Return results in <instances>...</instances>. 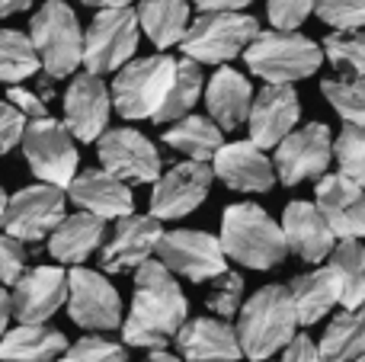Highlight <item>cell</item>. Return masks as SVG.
<instances>
[{"instance_id": "cell-1", "label": "cell", "mask_w": 365, "mask_h": 362, "mask_svg": "<svg viewBox=\"0 0 365 362\" xmlns=\"http://www.w3.org/2000/svg\"><path fill=\"white\" fill-rule=\"evenodd\" d=\"M186 318H189V301L182 295L177 276L154 257L138 263L135 267L132 308H128V318L119 327L125 346H141V350L167 346L177 337V331Z\"/></svg>"}, {"instance_id": "cell-2", "label": "cell", "mask_w": 365, "mask_h": 362, "mask_svg": "<svg viewBox=\"0 0 365 362\" xmlns=\"http://www.w3.org/2000/svg\"><path fill=\"white\" fill-rule=\"evenodd\" d=\"M221 250L247 269H272L289 257L285 231L257 202H234L221 215Z\"/></svg>"}, {"instance_id": "cell-3", "label": "cell", "mask_w": 365, "mask_h": 362, "mask_svg": "<svg viewBox=\"0 0 365 362\" xmlns=\"http://www.w3.org/2000/svg\"><path fill=\"white\" fill-rule=\"evenodd\" d=\"M237 337L247 359H269L295 337L298 318L292 305L289 286H263L240 305Z\"/></svg>"}, {"instance_id": "cell-4", "label": "cell", "mask_w": 365, "mask_h": 362, "mask_svg": "<svg viewBox=\"0 0 365 362\" xmlns=\"http://www.w3.org/2000/svg\"><path fill=\"white\" fill-rule=\"evenodd\" d=\"M247 71L266 83H298L317 74L324 64V45L302 36L298 29H259L244 48Z\"/></svg>"}, {"instance_id": "cell-5", "label": "cell", "mask_w": 365, "mask_h": 362, "mask_svg": "<svg viewBox=\"0 0 365 362\" xmlns=\"http://www.w3.org/2000/svg\"><path fill=\"white\" fill-rule=\"evenodd\" d=\"M259 32V23L250 13L240 10H202L189 19L186 32L180 38V48L186 58L199 64H227L231 58L244 55V48Z\"/></svg>"}, {"instance_id": "cell-6", "label": "cell", "mask_w": 365, "mask_h": 362, "mask_svg": "<svg viewBox=\"0 0 365 362\" xmlns=\"http://www.w3.org/2000/svg\"><path fill=\"white\" fill-rule=\"evenodd\" d=\"M29 38L42 71L51 77H71L83 64V29L74 6L64 0H45L29 19Z\"/></svg>"}, {"instance_id": "cell-7", "label": "cell", "mask_w": 365, "mask_h": 362, "mask_svg": "<svg viewBox=\"0 0 365 362\" xmlns=\"http://www.w3.org/2000/svg\"><path fill=\"white\" fill-rule=\"evenodd\" d=\"M173 74H177V58H170L167 51L125 61L115 71L113 90H109L113 109L128 122L154 119V113L160 109L173 83Z\"/></svg>"}, {"instance_id": "cell-8", "label": "cell", "mask_w": 365, "mask_h": 362, "mask_svg": "<svg viewBox=\"0 0 365 362\" xmlns=\"http://www.w3.org/2000/svg\"><path fill=\"white\" fill-rule=\"evenodd\" d=\"M141 42V23L132 6L96 10L83 32V68L93 74H113L132 61Z\"/></svg>"}, {"instance_id": "cell-9", "label": "cell", "mask_w": 365, "mask_h": 362, "mask_svg": "<svg viewBox=\"0 0 365 362\" xmlns=\"http://www.w3.org/2000/svg\"><path fill=\"white\" fill-rule=\"evenodd\" d=\"M23 154L29 160L32 173L42 183H55V186H68L77 173L81 154L74 148V135L64 122L42 115V119H29L23 128Z\"/></svg>"}, {"instance_id": "cell-10", "label": "cell", "mask_w": 365, "mask_h": 362, "mask_svg": "<svg viewBox=\"0 0 365 362\" xmlns=\"http://www.w3.org/2000/svg\"><path fill=\"white\" fill-rule=\"evenodd\" d=\"M334 160V132L324 122H308L302 128H292L276 145V180L282 186H302L304 180H317L327 173Z\"/></svg>"}, {"instance_id": "cell-11", "label": "cell", "mask_w": 365, "mask_h": 362, "mask_svg": "<svg viewBox=\"0 0 365 362\" xmlns=\"http://www.w3.org/2000/svg\"><path fill=\"white\" fill-rule=\"evenodd\" d=\"M64 205H68V192L55 183H42L38 180L36 186H23L19 192L6 196L0 228L26 244H38L64 218Z\"/></svg>"}, {"instance_id": "cell-12", "label": "cell", "mask_w": 365, "mask_h": 362, "mask_svg": "<svg viewBox=\"0 0 365 362\" xmlns=\"http://www.w3.org/2000/svg\"><path fill=\"white\" fill-rule=\"evenodd\" d=\"M154 254L173 276H182L189 282H208L227 269V254L221 250L218 237L208 231H164Z\"/></svg>"}, {"instance_id": "cell-13", "label": "cell", "mask_w": 365, "mask_h": 362, "mask_svg": "<svg viewBox=\"0 0 365 362\" xmlns=\"http://www.w3.org/2000/svg\"><path fill=\"white\" fill-rule=\"evenodd\" d=\"M68 308L71 321L83 331H115L122 327V295L113 282L96 269H83L77 263L68 273Z\"/></svg>"}, {"instance_id": "cell-14", "label": "cell", "mask_w": 365, "mask_h": 362, "mask_svg": "<svg viewBox=\"0 0 365 362\" xmlns=\"http://www.w3.org/2000/svg\"><path fill=\"white\" fill-rule=\"evenodd\" d=\"M215 183V170L208 160H182L154 180L151 190V215L160 222H177L199 209L208 199Z\"/></svg>"}, {"instance_id": "cell-15", "label": "cell", "mask_w": 365, "mask_h": 362, "mask_svg": "<svg viewBox=\"0 0 365 362\" xmlns=\"http://www.w3.org/2000/svg\"><path fill=\"white\" fill-rule=\"evenodd\" d=\"M96 154L100 164L109 173H115L119 180L132 186L154 183L160 177V154L154 148V141L148 135H141L138 128H106L96 138Z\"/></svg>"}, {"instance_id": "cell-16", "label": "cell", "mask_w": 365, "mask_h": 362, "mask_svg": "<svg viewBox=\"0 0 365 362\" xmlns=\"http://www.w3.org/2000/svg\"><path fill=\"white\" fill-rule=\"evenodd\" d=\"M160 234H164V224L154 215H135V212H128V215L115 218L113 234L103 237V244H100L103 273H125V269H135L138 263H145L158 250Z\"/></svg>"}, {"instance_id": "cell-17", "label": "cell", "mask_w": 365, "mask_h": 362, "mask_svg": "<svg viewBox=\"0 0 365 362\" xmlns=\"http://www.w3.org/2000/svg\"><path fill=\"white\" fill-rule=\"evenodd\" d=\"M68 301V273L61 267H32L13 282L10 311L19 324H42Z\"/></svg>"}, {"instance_id": "cell-18", "label": "cell", "mask_w": 365, "mask_h": 362, "mask_svg": "<svg viewBox=\"0 0 365 362\" xmlns=\"http://www.w3.org/2000/svg\"><path fill=\"white\" fill-rule=\"evenodd\" d=\"M113 113V93L103 83V74L83 71L64 90V125L77 141H96L109 125Z\"/></svg>"}, {"instance_id": "cell-19", "label": "cell", "mask_w": 365, "mask_h": 362, "mask_svg": "<svg viewBox=\"0 0 365 362\" xmlns=\"http://www.w3.org/2000/svg\"><path fill=\"white\" fill-rule=\"evenodd\" d=\"M212 170L227 190L259 196L276 186V167L257 141H231L221 145L212 157Z\"/></svg>"}, {"instance_id": "cell-20", "label": "cell", "mask_w": 365, "mask_h": 362, "mask_svg": "<svg viewBox=\"0 0 365 362\" xmlns=\"http://www.w3.org/2000/svg\"><path fill=\"white\" fill-rule=\"evenodd\" d=\"M302 119V100L292 83H266L259 93H253L247 128L250 141L259 148H276Z\"/></svg>"}, {"instance_id": "cell-21", "label": "cell", "mask_w": 365, "mask_h": 362, "mask_svg": "<svg viewBox=\"0 0 365 362\" xmlns=\"http://www.w3.org/2000/svg\"><path fill=\"white\" fill-rule=\"evenodd\" d=\"M314 205L340 237H365V186L346 173H324L314 186Z\"/></svg>"}, {"instance_id": "cell-22", "label": "cell", "mask_w": 365, "mask_h": 362, "mask_svg": "<svg viewBox=\"0 0 365 362\" xmlns=\"http://www.w3.org/2000/svg\"><path fill=\"white\" fill-rule=\"evenodd\" d=\"M173 340H177L180 359L189 362H237L244 356L237 327L227 324V318H218V314L192 321L186 318Z\"/></svg>"}, {"instance_id": "cell-23", "label": "cell", "mask_w": 365, "mask_h": 362, "mask_svg": "<svg viewBox=\"0 0 365 362\" xmlns=\"http://www.w3.org/2000/svg\"><path fill=\"white\" fill-rule=\"evenodd\" d=\"M68 199L83 212H93V215L115 222V218L135 212V196H132V183L119 180L115 173L103 170H83L74 173L68 186H64Z\"/></svg>"}, {"instance_id": "cell-24", "label": "cell", "mask_w": 365, "mask_h": 362, "mask_svg": "<svg viewBox=\"0 0 365 362\" xmlns=\"http://www.w3.org/2000/svg\"><path fill=\"white\" fill-rule=\"evenodd\" d=\"M279 224L285 231L289 250L304 263H324L336 244V234L327 224V218L317 212L314 202H304V199H292Z\"/></svg>"}, {"instance_id": "cell-25", "label": "cell", "mask_w": 365, "mask_h": 362, "mask_svg": "<svg viewBox=\"0 0 365 362\" xmlns=\"http://www.w3.org/2000/svg\"><path fill=\"white\" fill-rule=\"evenodd\" d=\"M205 96V109L225 132H237L240 125H247L250 115V103H253V83L247 74L218 64V71L212 74V81L202 90Z\"/></svg>"}, {"instance_id": "cell-26", "label": "cell", "mask_w": 365, "mask_h": 362, "mask_svg": "<svg viewBox=\"0 0 365 362\" xmlns=\"http://www.w3.org/2000/svg\"><path fill=\"white\" fill-rule=\"evenodd\" d=\"M103 237H106V218L93 215V212H74L64 215L61 222L51 228L48 234V254L64 267H77V263L90 260L100 250Z\"/></svg>"}, {"instance_id": "cell-27", "label": "cell", "mask_w": 365, "mask_h": 362, "mask_svg": "<svg viewBox=\"0 0 365 362\" xmlns=\"http://www.w3.org/2000/svg\"><path fill=\"white\" fill-rule=\"evenodd\" d=\"M289 295H292V305H295L298 327L317 324V321H324L340 305V289H336V279L327 267L295 276L289 286Z\"/></svg>"}, {"instance_id": "cell-28", "label": "cell", "mask_w": 365, "mask_h": 362, "mask_svg": "<svg viewBox=\"0 0 365 362\" xmlns=\"http://www.w3.org/2000/svg\"><path fill=\"white\" fill-rule=\"evenodd\" d=\"M68 337L55 327L42 324H19L0 337V359L10 362H48L64 356Z\"/></svg>"}, {"instance_id": "cell-29", "label": "cell", "mask_w": 365, "mask_h": 362, "mask_svg": "<svg viewBox=\"0 0 365 362\" xmlns=\"http://www.w3.org/2000/svg\"><path fill=\"white\" fill-rule=\"evenodd\" d=\"M164 145L189 160H212L215 151L225 145V128L215 119L186 113L173 119V125L164 132Z\"/></svg>"}, {"instance_id": "cell-30", "label": "cell", "mask_w": 365, "mask_h": 362, "mask_svg": "<svg viewBox=\"0 0 365 362\" xmlns=\"http://www.w3.org/2000/svg\"><path fill=\"white\" fill-rule=\"evenodd\" d=\"M327 269L336 279L343 308L365 305V247L359 237H340L327 257Z\"/></svg>"}, {"instance_id": "cell-31", "label": "cell", "mask_w": 365, "mask_h": 362, "mask_svg": "<svg viewBox=\"0 0 365 362\" xmlns=\"http://www.w3.org/2000/svg\"><path fill=\"white\" fill-rule=\"evenodd\" d=\"M138 23L141 32L167 51L170 45H180L182 32L189 26V0H138Z\"/></svg>"}, {"instance_id": "cell-32", "label": "cell", "mask_w": 365, "mask_h": 362, "mask_svg": "<svg viewBox=\"0 0 365 362\" xmlns=\"http://www.w3.org/2000/svg\"><path fill=\"white\" fill-rule=\"evenodd\" d=\"M365 353V305L343 308L340 314H334L321 337V359L346 362L359 359Z\"/></svg>"}, {"instance_id": "cell-33", "label": "cell", "mask_w": 365, "mask_h": 362, "mask_svg": "<svg viewBox=\"0 0 365 362\" xmlns=\"http://www.w3.org/2000/svg\"><path fill=\"white\" fill-rule=\"evenodd\" d=\"M202 90H205V74H202V64L182 55L177 61V74H173L170 90H167L160 109L154 113V122H158V125H164V122H173V119H180V115L192 113V106L202 100Z\"/></svg>"}, {"instance_id": "cell-34", "label": "cell", "mask_w": 365, "mask_h": 362, "mask_svg": "<svg viewBox=\"0 0 365 362\" xmlns=\"http://www.w3.org/2000/svg\"><path fill=\"white\" fill-rule=\"evenodd\" d=\"M42 71L29 32L0 29V83H23Z\"/></svg>"}, {"instance_id": "cell-35", "label": "cell", "mask_w": 365, "mask_h": 362, "mask_svg": "<svg viewBox=\"0 0 365 362\" xmlns=\"http://www.w3.org/2000/svg\"><path fill=\"white\" fill-rule=\"evenodd\" d=\"M321 93L343 122L365 125V74H343L321 81Z\"/></svg>"}, {"instance_id": "cell-36", "label": "cell", "mask_w": 365, "mask_h": 362, "mask_svg": "<svg viewBox=\"0 0 365 362\" xmlns=\"http://www.w3.org/2000/svg\"><path fill=\"white\" fill-rule=\"evenodd\" d=\"M321 45H324V58L340 74H365V32L362 29H334Z\"/></svg>"}, {"instance_id": "cell-37", "label": "cell", "mask_w": 365, "mask_h": 362, "mask_svg": "<svg viewBox=\"0 0 365 362\" xmlns=\"http://www.w3.org/2000/svg\"><path fill=\"white\" fill-rule=\"evenodd\" d=\"M334 160L340 164V173L365 186V125H343V132L334 138Z\"/></svg>"}, {"instance_id": "cell-38", "label": "cell", "mask_w": 365, "mask_h": 362, "mask_svg": "<svg viewBox=\"0 0 365 362\" xmlns=\"http://www.w3.org/2000/svg\"><path fill=\"white\" fill-rule=\"evenodd\" d=\"M205 305H208V311L218 314V318H234V314L240 311V305H244V276L231 273V269L215 276L212 289H208V295H205Z\"/></svg>"}, {"instance_id": "cell-39", "label": "cell", "mask_w": 365, "mask_h": 362, "mask_svg": "<svg viewBox=\"0 0 365 362\" xmlns=\"http://www.w3.org/2000/svg\"><path fill=\"white\" fill-rule=\"evenodd\" d=\"M68 362H125V343H115V340L103 337L100 331H90V337H81L74 346L68 343L64 350Z\"/></svg>"}, {"instance_id": "cell-40", "label": "cell", "mask_w": 365, "mask_h": 362, "mask_svg": "<svg viewBox=\"0 0 365 362\" xmlns=\"http://www.w3.org/2000/svg\"><path fill=\"white\" fill-rule=\"evenodd\" d=\"M314 13L330 29H365V0H317Z\"/></svg>"}, {"instance_id": "cell-41", "label": "cell", "mask_w": 365, "mask_h": 362, "mask_svg": "<svg viewBox=\"0 0 365 362\" xmlns=\"http://www.w3.org/2000/svg\"><path fill=\"white\" fill-rule=\"evenodd\" d=\"M36 250L26 247V241L13 234H0V286H13L29 269Z\"/></svg>"}, {"instance_id": "cell-42", "label": "cell", "mask_w": 365, "mask_h": 362, "mask_svg": "<svg viewBox=\"0 0 365 362\" xmlns=\"http://www.w3.org/2000/svg\"><path fill=\"white\" fill-rule=\"evenodd\" d=\"M317 0H266V16L276 29H298L314 13Z\"/></svg>"}, {"instance_id": "cell-43", "label": "cell", "mask_w": 365, "mask_h": 362, "mask_svg": "<svg viewBox=\"0 0 365 362\" xmlns=\"http://www.w3.org/2000/svg\"><path fill=\"white\" fill-rule=\"evenodd\" d=\"M26 122H29V119H26V115L19 113L10 100L0 103V157H4V154H10L13 148L23 141Z\"/></svg>"}, {"instance_id": "cell-44", "label": "cell", "mask_w": 365, "mask_h": 362, "mask_svg": "<svg viewBox=\"0 0 365 362\" xmlns=\"http://www.w3.org/2000/svg\"><path fill=\"white\" fill-rule=\"evenodd\" d=\"M6 100H10L26 119H42V115H48V100H42L36 90H23L19 83H10Z\"/></svg>"}, {"instance_id": "cell-45", "label": "cell", "mask_w": 365, "mask_h": 362, "mask_svg": "<svg viewBox=\"0 0 365 362\" xmlns=\"http://www.w3.org/2000/svg\"><path fill=\"white\" fill-rule=\"evenodd\" d=\"M282 356L285 362H317L321 359V343H314L311 333H298L282 346Z\"/></svg>"}, {"instance_id": "cell-46", "label": "cell", "mask_w": 365, "mask_h": 362, "mask_svg": "<svg viewBox=\"0 0 365 362\" xmlns=\"http://www.w3.org/2000/svg\"><path fill=\"white\" fill-rule=\"evenodd\" d=\"M189 4H195L199 10H244L253 0H189Z\"/></svg>"}, {"instance_id": "cell-47", "label": "cell", "mask_w": 365, "mask_h": 362, "mask_svg": "<svg viewBox=\"0 0 365 362\" xmlns=\"http://www.w3.org/2000/svg\"><path fill=\"white\" fill-rule=\"evenodd\" d=\"M29 6H32V0H0V19L16 16V13L29 10Z\"/></svg>"}, {"instance_id": "cell-48", "label": "cell", "mask_w": 365, "mask_h": 362, "mask_svg": "<svg viewBox=\"0 0 365 362\" xmlns=\"http://www.w3.org/2000/svg\"><path fill=\"white\" fill-rule=\"evenodd\" d=\"M55 81H58V77H51L48 71H45V74L38 77V90H36V93L42 96V100H48V103H51V96H55Z\"/></svg>"}, {"instance_id": "cell-49", "label": "cell", "mask_w": 365, "mask_h": 362, "mask_svg": "<svg viewBox=\"0 0 365 362\" xmlns=\"http://www.w3.org/2000/svg\"><path fill=\"white\" fill-rule=\"evenodd\" d=\"M10 318H13V311H10V295L0 289V337L6 333V324H10Z\"/></svg>"}, {"instance_id": "cell-50", "label": "cell", "mask_w": 365, "mask_h": 362, "mask_svg": "<svg viewBox=\"0 0 365 362\" xmlns=\"http://www.w3.org/2000/svg\"><path fill=\"white\" fill-rule=\"evenodd\" d=\"M148 359H151V362H177L180 356H177V353H167V346H154V350L148 353Z\"/></svg>"}, {"instance_id": "cell-51", "label": "cell", "mask_w": 365, "mask_h": 362, "mask_svg": "<svg viewBox=\"0 0 365 362\" xmlns=\"http://www.w3.org/2000/svg\"><path fill=\"white\" fill-rule=\"evenodd\" d=\"M83 6H93V10H106V6H128L132 0H81Z\"/></svg>"}, {"instance_id": "cell-52", "label": "cell", "mask_w": 365, "mask_h": 362, "mask_svg": "<svg viewBox=\"0 0 365 362\" xmlns=\"http://www.w3.org/2000/svg\"><path fill=\"white\" fill-rule=\"evenodd\" d=\"M4 209H6V190H4V183H0V222H4Z\"/></svg>"}]
</instances>
